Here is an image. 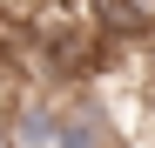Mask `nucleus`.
<instances>
[{
  "label": "nucleus",
  "instance_id": "1",
  "mask_svg": "<svg viewBox=\"0 0 155 148\" xmlns=\"http://www.w3.org/2000/svg\"><path fill=\"white\" fill-rule=\"evenodd\" d=\"M54 148H128L121 141V114L108 108L101 88H74L54 108Z\"/></svg>",
  "mask_w": 155,
  "mask_h": 148
},
{
  "label": "nucleus",
  "instance_id": "2",
  "mask_svg": "<svg viewBox=\"0 0 155 148\" xmlns=\"http://www.w3.org/2000/svg\"><path fill=\"white\" fill-rule=\"evenodd\" d=\"M54 108H61V94L20 88L14 101H7V135H14V148H54Z\"/></svg>",
  "mask_w": 155,
  "mask_h": 148
},
{
  "label": "nucleus",
  "instance_id": "3",
  "mask_svg": "<svg viewBox=\"0 0 155 148\" xmlns=\"http://www.w3.org/2000/svg\"><path fill=\"white\" fill-rule=\"evenodd\" d=\"M0 148H14V135H7V114H0Z\"/></svg>",
  "mask_w": 155,
  "mask_h": 148
}]
</instances>
